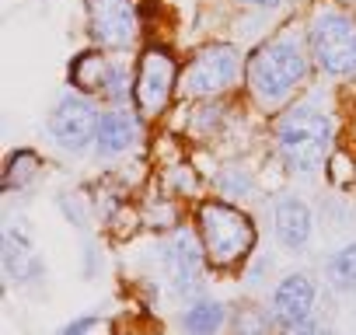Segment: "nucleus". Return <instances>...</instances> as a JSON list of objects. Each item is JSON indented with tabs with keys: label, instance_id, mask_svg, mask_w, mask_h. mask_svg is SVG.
<instances>
[{
	"label": "nucleus",
	"instance_id": "6e6552de",
	"mask_svg": "<svg viewBox=\"0 0 356 335\" xmlns=\"http://www.w3.org/2000/svg\"><path fill=\"white\" fill-rule=\"evenodd\" d=\"M49 133L56 136L60 147L81 150V147L98 133V115H95V108H91L88 101H81V98H63V101L53 108V115H49Z\"/></svg>",
	"mask_w": 356,
	"mask_h": 335
},
{
	"label": "nucleus",
	"instance_id": "f257e3e1",
	"mask_svg": "<svg viewBox=\"0 0 356 335\" xmlns=\"http://www.w3.org/2000/svg\"><path fill=\"white\" fill-rule=\"evenodd\" d=\"M304 70H307V60H304L297 42H286V39L266 42L248 63V84H252L259 101L276 105L300 84Z\"/></svg>",
	"mask_w": 356,
	"mask_h": 335
},
{
	"label": "nucleus",
	"instance_id": "0eeeda50",
	"mask_svg": "<svg viewBox=\"0 0 356 335\" xmlns=\"http://www.w3.org/2000/svg\"><path fill=\"white\" fill-rule=\"evenodd\" d=\"M88 28L108 49H126L136 39L133 0H88Z\"/></svg>",
	"mask_w": 356,
	"mask_h": 335
},
{
	"label": "nucleus",
	"instance_id": "20e7f679",
	"mask_svg": "<svg viewBox=\"0 0 356 335\" xmlns=\"http://www.w3.org/2000/svg\"><path fill=\"white\" fill-rule=\"evenodd\" d=\"M311 53L318 67L332 77L356 70V22L335 11H325L311 28Z\"/></svg>",
	"mask_w": 356,
	"mask_h": 335
},
{
	"label": "nucleus",
	"instance_id": "39448f33",
	"mask_svg": "<svg viewBox=\"0 0 356 335\" xmlns=\"http://www.w3.org/2000/svg\"><path fill=\"white\" fill-rule=\"evenodd\" d=\"M238 74H241V56H238L234 46H207L182 70V91L193 95V98L220 95L224 88L234 84Z\"/></svg>",
	"mask_w": 356,
	"mask_h": 335
},
{
	"label": "nucleus",
	"instance_id": "2eb2a0df",
	"mask_svg": "<svg viewBox=\"0 0 356 335\" xmlns=\"http://www.w3.org/2000/svg\"><path fill=\"white\" fill-rule=\"evenodd\" d=\"M39 175V157L32 150H18L8 161V172H4V189H22Z\"/></svg>",
	"mask_w": 356,
	"mask_h": 335
},
{
	"label": "nucleus",
	"instance_id": "1a4fd4ad",
	"mask_svg": "<svg viewBox=\"0 0 356 335\" xmlns=\"http://www.w3.org/2000/svg\"><path fill=\"white\" fill-rule=\"evenodd\" d=\"M200 269H203V252H200L196 238L189 231H175L164 245V272H168L171 286L178 293H186L200 279Z\"/></svg>",
	"mask_w": 356,
	"mask_h": 335
},
{
	"label": "nucleus",
	"instance_id": "7ed1b4c3",
	"mask_svg": "<svg viewBox=\"0 0 356 335\" xmlns=\"http://www.w3.org/2000/svg\"><path fill=\"white\" fill-rule=\"evenodd\" d=\"M332 143V126L321 112L314 108H293L290 115H283L280 122V150L283 157L297 168V172H311L321 164V157L328 154Z\"/></svg>",
	"mask_w": 356,
	"mask_h": 335
},
{
	"label": "nucleus",
	"instance_id": "f03ea898",
	"mask_svg": "<svg viewBox=\"0 0 356 335\" xmlns=\"http://www.w3.org/2000/svg\"><path fill=\"white\" fill-rule=\"evenodd\" d=\"M200 234L207 255L217 265H234L255 245V224L231 203H217V199L200 206Z\"/></svg>",
	"mask_w": 356,
	"mask_h": 335
},
{
	"label": "nucleus",
	"instance_id": "ddd939ff",
	"mask_svg": "<svg viewBox=\"0 0 356 335\" xmlns=\"http://www.w3.org/2000/svg\"><path fill=\"white\" fill-rule=\"evenodd\" d=\"M133 136H136V126H133L129 115H122V112H108V115L98 119V133H95V140H98V154H105V157L122 154V150L133 143Z\"/></svg>",
	"mask_w": 356,
	"mask_h": 335
},
{
	"label": "nucleus",
	"instance_id": "f8f14e48",
	"mask_svg": "<svg viewBox=\"0 0 356 335\" xmlns=\"http://www.w3.org/2000/svg\"><path fill=\"white\" fill-rule=\"evenodd\" d=\"M276 234L290 248L307 245V238H311V210L300 199H283L276 206Z\"/></svg>",
	"mask_w": 356,
	"mask_h": 335
},
{
	"label": "nucleus",
	"instance_id": "9d476101",
	"mask_svg": "<svg viewBox=\"0 0 356 335\" xmlns=\"http://www.w3.org/2000/svg\"><path fill=\"white\" fill-rule=\"evenodd\" d=\"M70 77L81 91L91 95H108V98H126V77L119 67H112L98 53H81L70 67Z\"/></svg>",
	"mask_w": 356,
	"mask_h": 335
},
{
	"label": "nucleus",
	"instance_id": "f3484780",
	"mask_svg": "<svg viewBox=\"0 0 356 335\" xmlns=\"http://www.w3.org/2000/svg\"><path fill=\"white\" fill-rule=\"evenodd\" d=\"M4 262H8V269L15 272V276H32V272H39V262H35V255L25 248V245H18V238H8V245H4Z\"/></svg>",
	"mask_w": 356,
	"mask_h": 335
},
{
	"label": "nucleus",
	"instance_id": "9b49d317",
	"mask_svg": "<svg viewBox=\"0 0 356 335\" xmlns=\"http://www.w3.org/2000/svg\"><path fill=\"white\" fill-rule=\"evenodd\" d=\"M311 307H314V283H311V276H300V272H297V276H286V279L276 286L273 311H276V318L286 321L290 328L304 325L307 314H311Z\"/></svg>",
	"mask_w": 356,
	"mask_h": 335
},
{
	"label": "nucleus",
	"instance_id": "423d86ee",
	"mask_svg": "<svg viewBox=\"0 0 356 335\" xmlns=\"http://www.w3.org/2000/svg\"><path fill=\"white\" fill-rule=\"evenodd\" d=\"M175 77H178L175 60H171L164 49H147L143 60H140V70H136V84H133V101H136V108H140L143 115H157V112L171 101Z\"/></svg>",
	"mask_w": 356,
	"mask_h": 335
},
{
	"label": "nucleus",
	"instance_id": "6ab92c4d",
	"mask_svg": "<svg viewBox=\"0 0 356 335\" xmlns=\"http://www.w3.org/2000/svg\"><path fill=\"white\" fill-rule=\"evenodd\" d=\"M245 4H255V8H276V4H283V0H245Z\"/></svg>",
	"mask_w": 356,
	"mask_h": 335
},
{
	"label": "nucleus",
	"instance_id": "4468645a",
	"mask_svg": "<svg viewBox=\"0 0 356 335\" xmlns=\"http://www.w3.org/2000/svg\"><path fill=\"white\" fill-rule=\"evenodd\" d=\"M224 325V307L213 304V300H200L189 307V314L182 318V328L186 332H217Z\"/></svg>",
	"mask_w": 356,
	"mask_h": 335
},
{
	"label": "nucleus",
	"instance_id": "dca6fc26",
	"mask_svg": "<svg viewBox=\"0 0 356 335\" xmlns=\"http://www.w3.org/2000/svg\"><path fill=\"white\" fill-rule=\"evenodd\" d=\"M328 276L339 290H353L356 286V241L346 245L332 262H328Z\"/></svg>",
	"mask_w": 356,
	"mask_h": 335
},
{
	"label": "nucleus",
	"instance_id": "a211bd4d",
	"mask_svg": "<svg viewBox=\"0 0 356 335\" xmlns=\"http://www.w3.org/2000/svg\"><path fill=\"white\" fill-rule=\"evenodd\" d=\"M88 328H95V321H88V318H84V321H74L67 332H88Z\"/></svg>",
	"mask_w": 356,
	"mask_h": 335
}]
</instances>
